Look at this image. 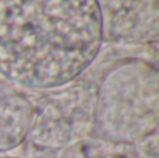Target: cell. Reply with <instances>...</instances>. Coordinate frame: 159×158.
<instances>
[{
    "label": "cell",
    "instance_id": "277c9868",
    "mask_svg": "<svg viewBox=\"0 0 159 158\" xmlns=\"http://www.w3.org/2000/svg\"><path fill=\"white\" fill-rule=\"evenodd\" d=\"M103 44L121 48L157 46L158 0H96Z\"/></svg>",
    "mask_w": 159,
    "mask_h": 158
},
{
    "label": "cell",
    "instance_id": "8992f818",
    "mask_svg": "<svg viewBox=\"0 0 159 158\" xmlns=\"http://www.w3.org/2000/svg\"><path fill=\"white\" fill-rule=\"evenodd\" d=\"M103 158H135L134 154V148L131 147V150L127 151V153H121V154H112V156H106Z\"/></svg>",
    "mask_w": 159,
    "mask_h": 158
},
{
    "label": "cell",
    "instance_id": "3957f363",
    "mask_svg": "<svg viewBox=\"0 0 159 158\" xmlns=\"http://www.w3.org/2000/svg\"><path fill=\"white\" fill-rule=\"evenodd\" d=\"M96 78L89 72L69 86L30 92L34 118L24 158H102L107 146L92 137Z\"/></svg>",
    "mask_w": 159,
    "mask_h": 158
},
{
    "label": "cell",
    "instance_id": "6da1fadb",
    "mask_svg": "<svg viewBox=\"0 0 159 158\" xmlns=\"http://www.w3.org/2000/svg\"><path fill=\"white\" fill-rule=\"evenodd\" d=\"M102 46L96 0H0V74L25 91L74 83Z\"/></svg>",
    "mask_w": 159,
    "mask_h": 158
},
{
    "label": "cell",
    "instance_id": "5b68a950",
    "mask_svg": "<svg viewBox=\"0 0 159 158\" xmlns=\"http://www.w3.org/2000/svg\"><path fill=\"white\" fill-rule=\"evenodd\" d=\"M34 118L30 92L0 74V154L21 147Z\"/></svg>",
    "mask_w": 159,
    "mask_h": 158
},
{
    "label": "cell",
    "instance_id": "52a82bcc",
    "mask_svg": "<svg viewBox=\"0 0 159 158\" xmlns=\"http://www.w3.org/2000/svg\"><path fill=\"white\" fill-rule=\"evenodd\" d=\"M0 158H24V157H11V156H0Z\"/></svg>",
    "mask_w": 159,
    "mask_h": 158
},
{
    "label": "cell",
    "instance_id": "7a4b0ae2",
    "mask_svg": "<svg viewBox=\"0 0 159 158\" xmlns=\"http://www.w3.org/2000/svg\"><path fill=\"white\" fill-rule=\"evenodd\" d=\"M99 63L92 137L116 147H133L158 133V69L141 56Z\"/></svg>",
    "mask_w": 159,
    "mask_h": 158
}]
</instances>
